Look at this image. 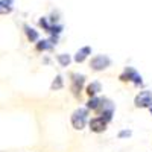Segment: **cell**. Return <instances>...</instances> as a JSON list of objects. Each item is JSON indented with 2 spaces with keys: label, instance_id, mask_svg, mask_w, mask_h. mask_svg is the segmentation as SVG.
<instances>
[{
  "label": "cell",
  "instance_id": "obj_1",
  "mask_svg": "<svg viewBox=\"0 0 152 152\" xmlns=\"http://www.w3.org/2000/svg\"><path fill=\"white\" fill-rule=\"evenodd\" d=\"M87 110L85 108H79V110H76L73 114H72V125H73V128L75 129H82L84 126H85V122H87Z\"/></svg>",
  "mask_w": 152,
  "mask_h": 152
},
{
  "label": "cell",
  "instance_id": "obj_2",
  "mask_svg": "<svg viewBox=\"0 0 152 152\" xmlns=\"http://www.w3.org/2000/svg\"><path fill=\"white\" fill-rule=\"evenodd\" d=\"M134 104L137 108H149L152 107V91H142L134 99Z\"/></svg>",
  "mask_w": 152,
  "mask_h": 152
},
{
  "label": "cell",
  "instance_id": "obj_3",
  "mask_svg": "<svg viewBox=\"0 0 152 152\" xmlns=\"http://www.w3.org/2000/svg\"><path fill=\"white\" fill-rule=\"evenodd\" d=\"M120 81H123V82H128V81H131V82H134L135 85H140L143 81H142V76L138 75L132 67H126L125 69V72L120 75Z\"/></svg>",
  "mask_w": 152,
  "mask_h": 152
},
{
  "label": "cell",
  "instance_id": "obj_4",
  "mask_svg": "<svg viewBox=\"0 0 152 152\" xmlns=\"http://www.w3.org/2000/svg\"><path fill=\"white\" fill-rule=\"evenodd\" d=\"M110 64H111V59L107 55H97L91 59V69L96 72L105 70L107 67H110Z\"/></svg>",
  "mask_w": 152,
  "mask_h": 152
},
{
  "label": "cell",
  "instance_id": "obj_5",
  "mask_svg": "<svg viewBox=\"0 0 152 152\" xmlns=\"http://www.w3.org/2000/svg\"><path fill=\"white\" fill-rule=\"evenodd\" d=\"M72 91L75 94V97H79V93L82 90V85L85 82V76L84 75H78V73H75L72 76Z\"/></svg>",
  "mask_w": 152,
  "mask_h": 152
},
{
  "label": "cell",
  "instance_id": "obj_6",
  "mask_svg": "<svg viewBox=\"0 0 152 152\" xmlns=\"http://www.w3.org/2000/svg\"><path fill=\"white\" fill-rule=\"evenodd\" d=\"M100 104H102V113H100V117H102L104 120H107V122H110L113 119V113H114L113 102L104 99V100H100Z\"/></svg>",
  "mask_w": 152,
  "mask_h": 152
},
{
  "label": "cell",
  "instance_id": "obj_7",
  "mask_svg": "<svg viewBox=\"0 0 152 152\" xmlns=\"http://www.w3.org/2000/svg\"><path fill=\"white\" fill-rule=\"evenodd\" d=\"M107 120H104L102 117H96L90 122V129L93 132H104L107 129Z\"/></svg>",
  "mask_w": 152,
  "mask_h": 152
},
{
  "label": "cell",
  "instance_id": "obj_8",
  "mask_svg": "<svg viewBox=\"0 0 152 152\" xmlns=\"http://www.w3.org/2000/svg\"><path fill=\"white\" fill-rule=\"evenodd\" d=\"M90 53H91V47L85 46V47H82V49L78 50V53L75 55V61H76V62H84Z\"/></svg>",
  "mask_w": 152,
  "mask_h": 152
},
{
  "label": "cell",
  "instance_id": "obj_9",
  "mask_svg": "<svg viewBox=\"0 0 152 152\" xmlns=\"http://www.w3.org/2000/svg\"><path fill=\"white\" fill-rule=\"evenodd\" d=\"M24 32H26V37H28V40L31 43H35L38 41V32L35 29H32L29 24H24Z\"/></svg>",
  "mask_w": 152,
  "mask_h": 152
},
{
  "label": "cell",
  "instance_id": "obj_10",
  "mask_svg": "<svg viewBox=\"0 0 152 152\" xmlns=\"http://www.w3.org/2000/svg\"><path fill=\"white\" fill-rule=\"evenodd\" d=\"M14 0H0V14H9L12 11Z\"/></svg>",
  "mask_w": 152,
  "mask_h": 152
},
{
  "label": "cell",
  "instance_id": "obj_11",
  "mask_svg": "<svg viewBox=\"0 0 152 152\" xmlns=\"http://www.w3.org/2000/svg\"><path fill=\"white\" fill-rule=\"evenodd\" d=\"M99 91H100V84L99 82H91L90 85L87 87V94L90 96V97L91 96H96Z\"/></svg>",
  "mask_w": 152,
  "mask_h": 152
},
{
  "label": "cell",
  "instance_id": "obj_12",
  "mask_svg": "<svg viewBox=\"0 0 152 152\" xmlns=\"http://www.w3.org/2000/svg\"><path fill=\"white\" fill-rule=\"evenodd\" d=\"M52 47H53V43L50 40H43L37 43V50H40V52H44V50H49Z\"/></svg>",
  "mask_w": 152,
  "mask_h": 152
},
{
  "label": "cell",
  "instance_id": "obj_13",
  "mask_svg": "<svg viewBox=\"0 0 152 152\" xmlns=\"http://www.w3.org/2000/svg\"><path fill=\"white\" fill-rule=\"evenodd\" d=\"M56 59H58V62H59L62 67H67V66L70 64V61H72V58H70L67 53H61V55H58Z\"/></svg>",
  "mask_w": 152,
  "mask_h": 152
},
{
  "label": "cell",
  "instance_id": "obj_14",
  "mask_svg": "<svg viewBox=\"0 0 152 152\" xmlns=\"http://www.w3.org/2000/svg\"><path fill=\"white\" fill-rule=\"evenodd\" d=\"M99 105H100V99L96 97V96H91V99L88 100V104H87V110H96Z\"/></svg>",
  "mask_w": 152,
  "mask_h": 152
},
{
  "label": "cell",
  "instance_id": "obj_15",
  "mask_svg": "<svg viewBox=\"0 0 152 152\" xmlns=\"http://www.w3.org/2000/svg\"><path fill=\"white\" fill-rule=\"evenodd\" d=\"M50 88H52V90H61V88H62V78H61V76H56L55 81L52 82V87H50Z\"/></svg>",
  "mask_w": 152,
  "mask_h": 152
},
{
  "label": "cell",
  "instance_id": "obj_16",
  "mask_svg": "<svg viewBox=\"0 0 152 152\" xmlns=\"http://www.w3.org/2000/svg\"><path fill=\"white\" fill-rule=\"evenodd\" d=\"M61 31H62V26H59V24H56V26H50L47 32H50V34H52L53 37H58V35L61 34Z\"/></svg>",
  "mask_w": 152,
  "mask_h": 152
},
{
  "label": "cell",
  "instance_id": "obj_17",
  "mask_svg": "<svg viewBox=\"0 0 152 152\" xmlns=\"http://www.w3.org/2000/svg\"><path fill=\"white\" fill-rule=\"evenodd\" d=\"M40 26H41V28H43L46 32H47V31H49V28H50V26H49V23H47V20H46L44 17L40 20Z\"/></svg>",
  "mask_w": 152,
  "mask_h": 152
},
{
  "label": "cell",
  "instance_id": "obj_18",
  "mask_svg": "<svg viewBox=\"0 0 152 152\" xmlns=\"http://www.w3.org/2000/svg\"><path fill=\"white\" fill-rule=\"evenodd\" d=\"M126 137H131V131H120L119 132V138H126Z\"/></svg>",
  "mask_w": 152,
  "mask_h": 152
},
{
  "label": "cell",
  "instance_id": "obj_19",
  "mask_svg": "<svg viewBox=\"0 0 152 152\" xmlns=\"http://www.w3.org/2000/svg\"><path fill=\"white\" fill-rule=\"evenodd\" d=\"M149 110H151V113H152V107H149Z\"/></svg>",
  "mask_w": 152,
  "mask_h": 152
}]
</instances>
